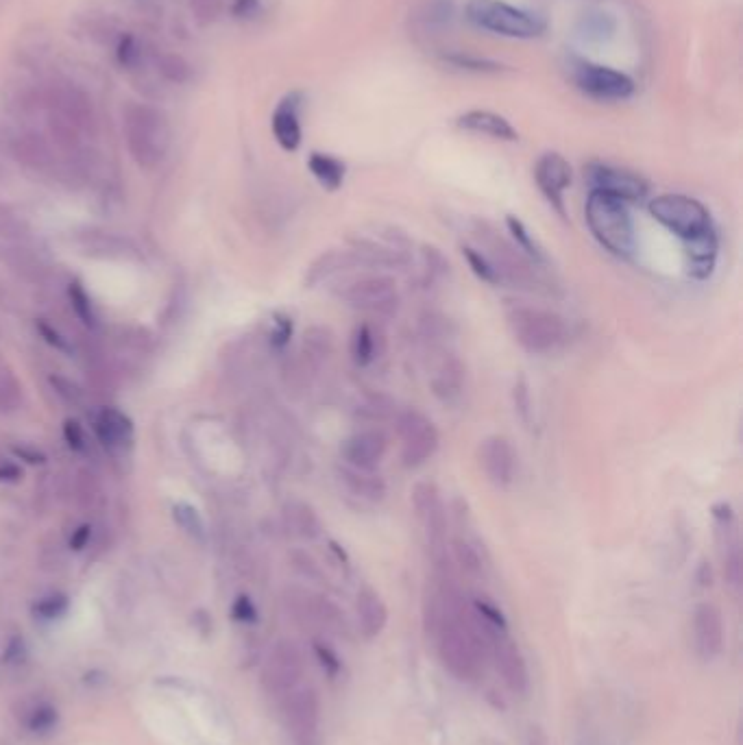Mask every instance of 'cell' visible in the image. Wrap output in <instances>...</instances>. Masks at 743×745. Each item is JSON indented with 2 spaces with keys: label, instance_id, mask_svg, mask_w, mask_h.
<instances>
[{
  "label": "cell",
  "instance_id": "6da1fadb",
  "mask_svg": "<svg viewBox=\"0 0 743 745\" xmlns=\"http://www.w3.org/2000/svg\"><path fill=\"white\" fill-rule=\"evenodd\" d=\"M473 236L482 244L486 258L493 262L502 284L506 282L519 290L541 292V295H556L558 284L550 273V266L528 258L513 240L499 234L495 225L475 221Z\"/></svg>",
  "mask_w": 743,
  "mask_h": 745
},
{
  "label": "cell",
  "instance_id": "7a4b0ae2",
  "mask_svg": "<svg viewBox=\"0 0 743 745\" xmlns=\"http://www.w3.org/2000/svg\"><path fill=\"white\" fill-rule=\"evenodd\" d=\"M584 221H587L591 236L608 253L617 255V258H630L635 253L637 236L628 203L606 192L591 190L587 205H584Z\"/></svg>",
  "mask_w": 743,
  "mask_h": 745
},
{
  "label": "cell",
  "instance_id": "3957f363",
  "mask_svg": "<svg viewBox=\"0 0 743 745\" xmlns=\"http://www.w3.org/2000/svg\"><path fill=\"white\" fill-rule=\"evenodd\" d=\"M125 138L133 160L144 168H153L164 160L170 146L168 120L157 107L131 103L125 109Z\"/></svg>",
  "mask_w": 743,
  "mask_h": 745
},
{
  "label": "cell",
  "instance_id": "277c9868",
  "mask_svg": "<svg viewBox=\"0 0 743 745\" xmlns=\"http://www.w3.org/2000/svg\"><path fill=\"white\" fill-rule=\"evenodd\" d=\"M506 321L515 343L532 356H547L567 340V323L552 310L515 305L508 310Z\"/></svg>",
  "mask_w": 743,
  "mask_h": 745
},
{
  "label": "cell",
  "instance_id": "5b68a950",
  "mask_svg": "<svg viewBox=\"0 0 743 745\" xmlns=\"http://www.w3.org/2000/svg\"><path fill=\"white\" fill-rule=\"evenodd\" d=\"M51 127L62 146H75L81 133L94 129V109L90 96L72 83H57L46 96Z\"/></svg>",
  "mask_w": 743,
  "mask_h": 745
},
{
  "label": "cell",
  "instance_id": "8992f818",
  "mask_svg": "<svg viewBox=\"0 0 743 745\" xmlns=\"http://www.w3.org/2000/svg\"><path fill=\"white\" fill-rule=\"evenodd\" d=\"M467 18L478 29L504 35V38L532 40L545 31V22L539 16L502 3V0H469Z\"/></svg>",
  "mask_w": 743,
  "mask_h": 745
},
{
  "label": "cell",
  "instance_id": "52a82bcc",
  "mask_svg": "<svg viewBox=\"0 0 743 745\" xmlns=\"http://www.w3.org/2000/svg\"><path fill=\"white\" fill-rule=\"evenodd\" d=\"M656 223L672 231L680 240L691 242L715 229L711 212L687 194H661L648 205Z\"/></svg>",
  "mask_w": 743,
  "mask_h": 745
},
{
  "label": "cell",
  "instance_id": "ba28073f",
  "mask_svg": "<svg viewBox=\"0 0 743 745\" xmlns=\"http://www.w3.org/2000/svg\"><path fill=\"white\" fill-rule=\"evenodd\" d=\"M410 502L417 515L436 567L452 565L447 556V508L434 482H417L412 486Z\"/></svg>",
  "mask_w": 743,
  "mask_h": 745
},
{
  "label": "cell",
  "instance_id": "9c48e42d",
  "mask_svg": "<svg viewBox=\"0 0 743 745\" xmlns=\"http://www.w3.org/2000/svg\"><path fill=\"white\" fill-rule=\"evenodd\" d=\"M338 299L353 310L371 314H395L399 308V290L395 277L384 273L362 275L336 290Z\"/></svg>",
  "mask_w": 743,
  "mask_h": 745
},
{
  "label": "cell",
  "instance_id": "30bf717a",
  "mask_svg": "<svg viewBox=\"0 0 743 745\" xmlns=\"http://www.w3.org/2000/svg\"><path fill=\"white\" fill-rule=\"evenodd\" d=\"M397 434L401 441V462L408 469H419L432 460L441 445V434L423 412L408 408L397 414Z\"/></svg>",
  "mask_w": 743,
  "mask_h": 745
},
{
  "label": "cell",
  "instance_id": "8fae6325",
  "mask_svg": "<svg viewBox=\"0 0 743 745\" xmlns=\"http://www.w3.org/2000/svg\"><path fill=\"white\" fill-rule=\"evenodd\" d=\"M282 715L292 745H321V698L312 687H299L282 698Z\"/></svg>",
  "mask_w": 743,
  "mask_h": 745
},
{
  "label": "cell",
  "instance_id": "7c38bea8",
  "mask_svg": "<svg viewBox=\"0 0 743 745\" xmlns=\"http://www.w3.org/2000/svg\"><path fill=\"white\" fill-rule=\"evenodd\" d=\"M303 674H306V661L295 641L282 639L273 645L262 669V685L273 698H286L288 693L301 687Z\"/></svg>",
  "mask_w": 743,
  "mask_h": 745
},
{
  "label": "cell",
  "instance_id": "4fadbf2b",
  "mask_svg": "<svg viewBox=\"0 0 743 745\" xmlns=\"http://www.w3.org/2000/svg\"><path fill=\"white\" fill-rule=\"evenodd\" d=\"M475 628H478V626H475ZM478 632L482 637L486 656L493 658V663L499 671V676H502L504 685L517 695L526 693L528 687H530L528 665H526V658H523L517 643L510 639L508 630H480L478 628Z\"/></svg>",
  "mask_w": 743,
  "mask_h": 745
},
{
  "label": "cell",
  "instance_id": "5bb4252c",
  "mask_svg": "<svg viewBox=\"0 0 743 745\" xmlns=\"http://www.w3.org/2000/svg\"><path fill=\"white\" fill-rule=\"evenodd\" d=\"M571 77L580 92L598 101H624L635 92V81L624 72L589 61H576Z\"/></svg>",
  "mask_w": 743,
  "mask_h": 745
},
{
  "label": "cell",
  "instance_id": "9a60e30c",
  "mask_svg": "<svg viewBox=\"0 0 743 745\" xmlns=\"http://www.w3.org/2000/svg\"><path fill=\"white\" fill-rule=\"evenodd\" d=\"M286 604L292 615H295L297 621H301L303 626H312V628H321L327 632L340 634L345 632L347 621L343 610L334 604L330 597L319 595V593H310L303 589H292L286 595Z\"/></svg>",
  "mask_w": 743,
  "mask_h": 745
},
{
  "label": "cell",
  "instance_id": "2e32d148",
  "mask_svg": "<svg viewBox=\"0 0 743 745\" xmlns=\"http://www.w3.org/2000/svg\"><path fill=\"white\" fill-rule=\"evenodd\" d=\"M584 179L589 181L591 190H600L624 203H637L648 197V181L626 168H617L604 162H591L584 168Z\"/></svg>",
  "mask_w": 743,
  "mask_h": 745
},
{
  "label": "cell",
  "instance_id": "e0dca14e",
  "mask_svg": "<svg viewBox=\"0 0 743 745\" xmlns=\"http://www.w3.org/2000/svg\"><path fill=\"white\" fill-rule=\"evenodd\" d=\"M480 467L495 488H508L515 482L517 454L513 443L504 436L484 438L478 449Z\"/></svg>",
  "mask_w": 743,
  "mask_h": 745
},
{
  "label": "cell",
  "instance_id": "ac0fdd59",
  "mask_svg": "<svg viewBox=\"0 0 743 745\" xmlns=\"http://www.w3.org/2000/svg\"><path fill=\"white\" fill-rule=\"evenodd\" d=\"M534 181L554 210L565 218V190L571 186V166L560 153H545L534 166Z\"/></svg>",
  "mask_w": 743,
  "mask_h": 745
},
{
  "label": "cell",
  "instance_id": "d6986e66",
  "mask_svg": "<svg viewBox=\"0 0 743 745\" xmlns=\"http://www.w3.org/2000/svg\"><path fill=\"white\" fill-rule=\"evenodd\" d=\"M693 645L704 663L715 661L724 650V617L722 610L711 602L698 604L693 613Z\"/></svg>",
  "mask_w": 743,
  "mask_h": 745
},
{
  "label": "cell",
  "instance_id": "ffe728a7",
  "mask_svg": "<svg viewBox=\"0 0 743 745\" xmlns=\"http://www.w3.org/2000/svg\"><path fill=\"white\" fill-rule=\"evenodd\" d=\"M713 521L717 528V541H720L724 573L728 582L737 589L741 584V547L737 532V515L733 506L726 502L713 506Z\"/></svg>",
  "mask_w": 743,
  "mask_h": 745
},
{
  "label": "cell",
  "instance_id": "44dd1931",
  "mask_svg": "<svg viewBox=\"0 0 743 745\" xmlns=\"http://www.w3.org/2000/svg\"><path fill=\"white\" fill-rule=\"evenodd\" d=\"M388 451V436L382 430H362L349 436L340 447L347 467L360 471H375Z\"/></svg>",
  "mask_w": 743,
  "mask_h": 745
},
{
  "label": "cell",
  "instance_id": "7402d4cb",
  "mask_svg": "<svg viewBox=\"0 0 743 745\" xmlns=\"http://www.w3.org/2000/svg\"><path fill=\"white\" fill-rule=\"evenodd\" d=\"M18 726L24 728L33 737H46L59 726L57 706L44 698V695H27L14 708Z\"/></svg>",
  "mask_w": 743,
  "mask_h": 745
},
{
  "label": "cell",
  "instance_id": "603a6c76",
  "mask_svg": "<svg viewBox=\"0 0 743 745\" xmlns=\"http://www.w3.org/2000/svg\"><path fill=\"white\" fill-rule=\"evenodd\" d=\"M465 380H467V369L465 364L454 353H445V356L436 362L432 377H430V388L432 395L445 403V406H456L465 393Z\"/></svg>",
  "mask_w": 743,
  "mask_h": 745
},
{
  "label": "cell",
  "instance_id": "cb8c5ba5",
  "mask_svg": "<svg viewBox=\"0 0 743 745\" xmlns=\"http://www.w3.org/2000/svg\"><path fill=\"white\" fill-rule=\"evenodd\" d=\"M94 434L105 449H127L133 443V421L123 410L103 408L94 414Z\"/></svg>",
  "mask_w": 743,
  "mask_h": 745
},
{
  "label": "cell",
  "instance_id": "d4e9b609",
  "mask_svg": "<svg viewBox=\"0 0 743 745\" xmlns=\"http://www.w3.org/2000/svg\"><path fill=\"white\" fill-rule=\"evenodd\" d=\"M299 109H301V96L297 92L288 94L286 99L279 101L275 114H273V120H271L273 136H275L277 144L288 153L297 151L301 146L303 133H301Z\"/></svg>",
  "mask_w": 743,
  "mask_h": 745
},
{
  "label": "cell",
  "instance_id": "484cf974",
  "mask_svg": "<svg viewBox=\"0 0 743 745\" xmlns=\"http://www.w3.org/2000/svg\"><path fill=\"white\" fill-rule=\"evenodd\" d=\"M353 268H362L360 255L353 247L325 251L310 264L308 273H306V286L316 288V286H321L325 282H330L332 277H336L340 273L353 271Z\"/></svg>",
  "mask_w": 743,
  "mask_h": 745
},
{
  "label": "cell",
  "instance_id": "4316f807",
  "mask_svg": "<svg viewBox=\"0 0 743 745\" xmlns=\"http://www.w3.org/2000/svg\"><path fill=\"white\" fill-rule=\"evenodd\" d=\"M356 613H358V626L362 637L367 641H373L380 637L388 624V608L382 600V595L373 589H362L356 600Z\"/></svg>",
  "mask_w": 743,
  "mask_h": 745
},
{
  "label": "cell",
  "instance_id": "83f0119b",
  "mask_svg": "<svg viewBox=\"0 0 743 745\" xmlns=\"http://www.w3.org/2000/svg\"><path fill=\"white\" fill-rule=\"evenodd\" d=\"M458 127L469 133H478V136H489L502 142H515L519 138L515 127L510 125L504 116L486 112V109H471V112L462 114L458 118Z\"/></svg>",
  "mask_w": 743,
  "mask_h": 745
},
{
  "label": "cell",
  "instance_id": "f1b7e54d",
  "mask_svg": "<svg viewBox=\"0 0 743 745\" xmlns=\"http://www.w3.org/2000/svg\"><path fill=\"white\" fill-rule=\"evenodd\" d=\"M685 244H687V273L693 279H709L715 271L717 251H720L717 231L713 229L709 231V234H704Z\"/></svg>",
  "mask_w": 743,
  "mask_h": 745
},
{
  "label": "cell",
  "instance_id": "f546056e",
  "mask_svg": "<svg viewBox=\"0 0 743 745\" xmlns=\"http://www.w3.org/2000/svg\"><path fill=\"white\" fill-rule=\"evenodd\" d=\"M338 480L351 495L364 499V502L377 504L386 497V482L380 475H375V471H360L343 464V467H338Z\"/></svg>",
  "mask_w": 743,
  "mask_h": 745
},
{
  "label": "cell",
  "instance_id": "4dcf8cb0",
  "mask_svg": "<svg viewBox=\"0 0 743 745\" xmlns=\"http://www.w3.org/2000/svg\"><path fill=\"white\" fill-rule=\"evenodd\" d=\"M349 351L356 366H371L384 353V336L371 323H360L351 334Z\"/></svg>",
  "mask_w": 743,
  "mask_h": 745
},
{
  "label": "cell",
  "instance_id": "1f68e13d",
  "mask_svg": "<svg viewBox=\"0 0 743 745\" xmlns=\"http://www.w3.org/2000/svg\"><path fill=\"white\" fill-rule=\"evenodd\" d=\"M284 519H286L288 530H292V534L301 536V539L314 541V539H319L323 532V523L319 515H316V510L306 502H299V499H292V502L286 504Z\"/></svg>",
  "mask_w": 743,
  "mask_h": 745
},
{
  "label": "cell",
  "instance_id": "d6a6232c",
  "mask_svg": "<svg viewBox=\"0 0 743 745\" xmlns=\"http://www.w3.org/2000/svg\"><path fill=\"white\" fill-rule=\"evenodd\" d=\"M308 168H310L312 177L319 181L325 190L336 192L345 183L347 166H345V162H340L338 157H334V155L312 153L308 157Z\"/></svg>",
  "mask_w": 743,
  "mask_h": 745
},
{
  "label": "cell",
  "instance_id": "836d02e7",
  "mask_svg": "<svg viewBox=\"0 0 743 745\" xmlns=\"http://www.w3.org/2000/svg\"><path fill=\"white\" fill-rule=\"evenodd\" d=\"M303 349H306V358L310 364L325 362L336 351V338L330 329L323 325H312L306 336H303Z\"/></svg>",
  "mask_w": 743,
  "mask_h": 745
},
{
  "label": "cell",
  "instance_id": "e575fe53",
  "mask_svg": "<svg viewBox=\"0 0 743 745\" xmlns=\"http://www.w3.org/2000/svg\"><path fill=\"white\" fill-rule=\"evenodd\" d=\"M506 229L510 234V240H513L517 247L528 255V258H532L534 262H539L543 266H550V258H547V253L543 251V247L537 242V238H534V234H530V229L523 225L517 216H506Z\"/></svg>",
  "mask_w": 743,
  "mask_h": 745
},
{
  "label": "cell",
  "instance_id": "d590c367",
  "mask_svg": "<svg viewBox=\"0 0 743 745\" xmlns=\"http://www.w3.org/2000/svg\"><path fill=\"white\" fill-rule=\"evenodd\" d=\"M16 153L22 162L29 166L44 168L51 164V149L40 136H22L16 142Z\"/></svg>",
  "mask_w": 743,
  "mask_h": 745
},
{
  "label": "cell",
  "instance_id": "8d00e7d4",
  "mask_svg": "<svg viewBox=\"0 0 743 745\" xmlns=\"http://www.w3.org/2000/svg\"><path fill=\"white\" fill-rule=\"evenodd\" d=\"M462 258L467 260V264L471 268V273L475 277H478L480 282L489 284V286H499V284H502V279H499V273L495 271L493 262L489 258H486L484 251L465 244V247H462Z\"/></svg>",
  "mask_w": 743,
  "mask_h": 745
},
{
  "label": "cell",
  "instance_id": "74e56055",
  "mask_svg": "<svg viewBox=\"0 0 743 745\" xmlns=\"http://www.w3.org/2000/svg\"><path fill=\"white\" fill-rule=\"evenodd\" d=\"M452 558H454V563L467 573V576H482L480 552L467 539L452 541Z\"/></svg>",
  "mask_w": 743,
  "mask_h": 745
},
{
  "label": "cell",
  "instance_id": "f35d334b",
  "mask_svg": "<svg viewBox=\"0 0 743 745\" xmlns=\"http://www.w3.org/2000/svg\"><path fill=\"white\" fill-rule=\"evenodd\" d=\"M68 297H70V303H72V310H75V314L79 316V321L83 325H88V327H96V323H99V316H96V312H94L90 295L85 292V288L79 282L70 284Z\"/></svg>",
  "mask_w": 743,
  "mask_h": 745
},
{
  "label": "cell",
  "instance_id": "ab89813d",
  "mask_svg": "<svg viewBox=\"0 0 743 745\" xmlns=\"http://www.w3.org/2000/svg\"><path fill=\"white\" fill-rule=\"evenodd\" d=\"M68 606H70L68 595L48 593L33 604V613H35V617H40L42 621H55V619L64 617L68 613Z\"/></svg>",
  "mask_w": 743,
  "mask_h": 745
},
{
  "label": "cell",
  "instance_id": "60d3db41",
  "mask_svg": "<svg viewBox=\"0 0 743 745\" xmlns=\"http://www.w3.org/2000/svg\"><path fill=\"white\" fill-rule=\"evenodd\" d=\"M116 61L123 70H136L142 61V44L133 33H125L116 44Z\"/></svg>",
  "mask_w": 743,
  "mask_h": 745
},
{
  "label": "cell",
  "instance_id": "b9f144b4",
  "mask_svg": "<svg viewBox=\"0 0 743 745\" xmlns=\"http://www.w3.org/2000/svg\"><path fill=\"white\" fill-rule=\"evenodd\" d=\"M157 70H160L162 77L170 83H186L192 75L188 61L175 53H166L157 59Z\"/></svg>",
  "mask_w": 743,
  "mask_h": 745
},
{
  "label": "cell",
  "instance_id": "7bdbcfd3",
  "mask_svg": "<svg viewBox=\"0 0 743 745\" xmlns=\"http://www.w3.org/2000/svg\"><path fill=\"white\" fill-rule=\"evenodd\" d=\"M173 517L179 523L181 530H186L194 539H203L205 536V521L201 517V512L190 506V504H177L173 508Z\"/></svg>",
  "mask_w": 743,
  "mask_h": 745
},
{
  "label": "cell",
  "instance_id": "ee69618b",
  "mask_svg": "<svg viewBox=\"0 0 743 745\" xmlns=\"http://www.w3.org/2000/svg\"><path fill=\"white\" fill-rule=\"evenodd\" d=\"M231 619L238 621L242 626H253L260 621L258 606L251 600L249 595L240 593L234 602H231Z\"/></svg>",
  "mask_w": 743,
  "mask_h": 745
},
{
  "label": "cell",
  "instance_id": "f6af8a7d",
  "mask_svg": "<svg viewBox=\"0 0 743 745\" xmlns=\"http://www.w3.org/2000/svg\"><path fill=\"white\" fill-rule=\"evenodd\" d=\"M611 33H613V20L608 18L606 14H595V16H587L582 20V35L587 40L602 42Z\"/></svg>",
  "mask_w": 743,
  "mask_h": 745
},
{
  "label": "cell",
  "instance_id": "bcb514c9",
  "mask_svg": "<svg viewBox=\"0 0 743 745\" xmlns=\"http://www.w3.org/2000/svg\"><path fill=\"white\" fill-rule=\"evenodd\" d=\"M27 658H29L27 641H24L22 634H11L3 650V663L9 667H20L27 663Z\"/></svg>",
  "mask_w": 743,
  "mask_h": 745
},
{
  "label": "cell",
  "instance_id": "7dc6e473",
  "mask_svg": "<svg viewBox=\"0 0 743 745\" xmlns=\"http://www.w3.org/2000/svg\"><path fill=\"white\" fill-rule=\"evenodd\" d=\"M513 397H515V412L519 414V419L526 425H530L532 423V395H530V384L523 375L515 382Z\"/></svg>",
  "mask_w": 743,
  "mask_h": 745
},
{
  "label": "cell",
  "instance_id": "c3c4849f",
  "mask_svg": "<svg viewBox=\"0 0 743 745\" xmlns=\"http://www.w3.org/2000/svg\"><path fill=\"white\" fill-rule=\"evenodd\" d=\"M225 0H190V9L194 18L201 24H212L223 14Z\"/></svg>",
  "mask_w": 743,
  "mask_h": 745
},
{
  "label": "cell",
  "instance_id": "681fc988",
  "mask_svg": "<svg viewBox=\"0 0 743 745\" xmlns=\"http://www.w3.org/2000/svg\"><path fill=\"white\" fill-rule=\"evenodd\" d=\"M312 650H314L316 661H319V665H321V669L325 671V674L330 676V678H336L340 674V667H343V665H340L338 654L332 650L330 645H325L323 641H314Z\"/></svg>",
  "mask_w": 743,
  "mask_h": 745
},
{
  "label": "cell",
  "instance_id": "f907efd6",
  "mask_svg": "<svg viewBox=\"0 0 743 745\" xmlns=\"http://www.w3.org/2000/svg\"><path fill=\"white\" fill-rule=\"evenodd\" d=\"M423 262H425V268H428V273L434 275V277H445L449 273V262L445 255L438 251L436 247H430V244H425L423 251Z\"/></svg>",
  "mask_w": 743,
  "mask_h": 745
},
{
  "label": "cell",
  "instance_id": "816d5d0a",
  "mask_svg": "<svg viewBox=\"0 0 743 745\" xmlns=\"http://www.w3.org/2000/svg\"><path fill=\"white\" fill-rule=\"evenodd\" d=\"M292 319H288L286 314H277L275 321H273V329H271V347L275 349H284L290 338H292Z\"/></svg>",
  "mask_w": 743,
  "mask_h": 745
},
{
  "label": "cell",
  "instance_id": "f5cc1de1",
  "mask_svg": "<svg viewBox=\"0 0 743 745\" xmlns=\"http://www.w3.org/2000/svg\"><path fill=\"white\" fill-rule=\"evenodd\" d=\"M64 438L66 443L72 451H77V454H83V451H88V436H85V430L83 425L79 421H66L64 423Z\"/></svg>",
  "mask_w": 743,
  "mask_h": 745
},
{
  "label": "cell",
  "instance_id": "db71d44e",
  "mask_svg": "<svg viewBox=\"0 0 743 745\" xmlns=\"http://www.w3.org/2000/svg\"><path fill=\"white\" fill-rule=\"evenodd\" d=\"M449 64H454L458 68H467V70H475V72H489V70H497L499 66L493 64V61H486V59H478V57H469V55H449L445 57Z\"/></svg>",
  "mask_w": 743,
  "mask_h": 745
},
{
  "label": "cell",
  "instance_id": "11a10c76",
  "mask_svg": "<svg viewBox=\"0 0 743 745\" xmlns=\"http://www.w3.org/2000/svg\"><path fill=\"white\" fill-rule=\"evenodd\" d=\"M35 329H38L40 336L46 340V343L51 345V347H55L57 351H64V353L70 351L68 340L62 334H59L57 329H53V325H48L44 319H40L38 323H35Z\"/></svg>",
  "mask_w": 743,
  "mask_h": 745
},
{
  "label": "cell",
  "instance_id": "9f6ffc18",
  "mask_svg": "<svg viewBox=\"0 0 743 745\" xmlns=\"http://www.w3.org/2000/svg\"><path fill=\"white\" fill-rule=\"evenodd\" d=\"M258 11H260V0H234V5H231V14L240 20L253 18Z\"/></svg>",
  "mask_w": 743,
  "mask_h": 745
},
{
  "label": "cell",
  "instance_id": "6f0895ef",
  "mask_svg": "<svg viewBox=\"0 0 743 745\" xmlns=\"http://www.w3.org/2000/svg\"><path fill=\"white\" fill-rule=\"evenodd\" d=\"M90 536H92L90 525H81V528H77L75 532H72V536H70V549H75V552H81V549L88 547Z\"/></svg>",
  "mask_w": 743,
  "mask_h": 745
},
{
  "label": "cell",
  "instance_id": "680465c9",
  "mask_svg": "<svg viewBox=\"0 0 743 745\" xmlns=\"http://www.w3.org/2000/svg\"><path fill=\"white\" fill-rule=\"evenodd\" d=\"M20 478V471L14 467V464H0V480H18Z\"/></svg>",
  "mask_w": 743,
  "mask_h": 745
}]
</instances>
